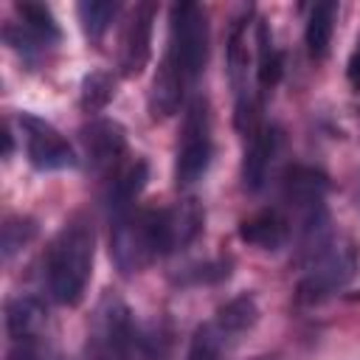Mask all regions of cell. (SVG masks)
<instances>
[{
	"label": "cell",
	"instance_id": "cell-1",
	"mask_svg": "<svg viewBox=\"0 0 360 360\" xmlns=\"http://www.w3.org/2000/svg\"><path fill=\"white\" fill-rule=\"evenodd\" d=\"M205 214L197 200L169 208H135L110 222V259L121 276L141 273L146 264L188 248L202 233Z\"/></svg>",
	"mask_w": 360,
	"mask_h": 360
},
{
	"label": "cell",
	"instance_id": "cell-2",
	"mask_svg": "<svg viewBox=\"0 0 360 360\" xmlns=\"http://www.w3.org/2000/svg\"><path fill=\"white\" fill-rule=\"evenodd\" d=\"M96 233L84 214H73L62 222L42 256V276L48 295L62 307H76L93 276Z\"/></svg>",
	"mask_w": 360,
	"mask_h": 360
},
{
	"label": "cell",
	"instance_id": "cell-3",
	"mask_svg": "<svg viewBox=\"0 0 360 360\" xmlns=\"http://www.w3.org/2000/svg\"><path fill=\"white\" fill-rule=\"evenodd\" d=\"M304 276L295 284V301L301 307H315L349 287L360 270V248L354 239L335 233L304 262Z\"/></svg>",
	"mask_w": 360,
	"mask_h": 360
},
{
	"label": "cell",
	"instance_id": "cell-4",
	"mask_svg": "<svg viewBox=\"0 0 360 360\" xmlns=\"http://www.w3.org/2000/svg\"><path fill=\"white\" fill-rule=\"evenodd\" d=\"M87 360H141V329L127 301L104 292L87 329Z\"/></svg>",
	"mask_w": 360,
	"mask_h": 360
},
{
	"label": "cell",
	"instance_id": "cell-5",
	"mask_svg": "<svg viewBox=\"0 0 360 360\" xmlns=\"http://www.w3.org/2000/svg\"><path fill=\"white\" fill-rule=\"evenodd\" d=\"M208 14L200 3H174L169 8V39L163 62L177 68L191 84L202 76L208 62Z\"/></svg>",
	"mask_w": 360,
	"mask_h": 360
},
{
	"label": "cell",
	"instance_id": "cell-6",
	"mask_svg": "<svg viewBox=\"0 0 360 360\" xmlns=\"http://www.w3.org/2000/svg\"><path fill=\"white\" fill-rule=\"evenodd\" d=\"M211 104L205 96H194L186 104L180 138L174 149V183L180 188H188L200 183L211 166L214 155V135H211Z\"/></svg>",
	"mask_w": 360,
	"mask_h": 360
},
{
	"label": "cell",
	"instance_id": "cell-7",
	"mask_svg": "<svg viewBox=\"0 0 360 360\" xmlns=\"http://www.w3.org/2000/svg\"><path fill=\"white\" fill-rule=\"evenodd\" d=\"M14 14L17 22L3 25V39L11 45V51L22 56L25 65H39L62 42L59 22L45 3H34V0L14 3Z\"/></svg>",
	"mask_w": 360,
	"mask_h": 360
},
{
	"label": "cell",
	"instance_id": "cell-8",
	"mask_svg": "<svg viewBox=\"0 0 360 360\" xmlns=\"http://www.w3.org/2000/svg\"><path fill=\"white\" fill-rule=\"evenodd\" d=\"M17 129L25 146V158L37 172H65L79 163V155L73 152V146L51 121L34 112H20Z\"/></svg>",
	"mask_w": 360,
	"mask_h": 360
},
{
	"label": "cell",
	"instance_id": "cell-9",
	"mask_svg": "<svg viewBox=\"0 0 360 360\" xmlns=\"http://www.w3.org/2000/svg\"><path fill=\"white\" fill-rule=\"evenodd\" d=\"M79 141H82V155L87 160V169L107 180L129 163V160H124L127 158V132L118 121L96 118L79 129Z\"/></svg>",
	"mask_w": 360,
	"mask_h": 360
},
{
	"label": "cell",
	"instance_id": "cell-10",
	"mask_svg": "<svg viewBox=\"0 0 360 360\" xmlns=\"http://www.w3.org/2000/svg\"><path fill=\"white\" fill-rule=\"evenodd\" d=\"M158 6L155 3H135V8L127 17V25L121 31V53L118 68L127 79L141 76L152 56V25H155Z\"/></svg>",
	"mask_w": 360,
	"mask_h": 360
},
{
	"label": "cell",
	"instance_id": "cell-11",
	"mask_svg": "<svg viewBox=\"0 0 360 360\" xmlns=\"http://www.w3.org/2000/svg\"><path fill=\"white\" fill-rule=\"evenodd\" d=\"M281 149V129L276 124H262L245 138L242 155V183L248 191H259L267 183L270 166Z\"/></svg>",
	"mask_w": 360,
	"mask_h": 360
},
{
	"label": "cell",
	"instance_id": "cell-12",
	"mask_svg": "<svg viewBox=\"0 0 360 360\" xmlns=\"http://www.w3.org/2000/svg\"><path fill=\"white\" fill-rule=\"evenodd\" d=\"M292 236V219L281 205L262 208L239 222V239L259 250H278Z\"/></svg>",
	"mask_w": 360,
	"mask_h": 360
},
{
	"label": "cell",
	"instance_id": "cell-13",
	"mask_svg": "<svg viewBox=\"0 0 360 360\" xmlns=\"http://www.w3.org/2000/svg\"><path fill=\"white\" fill-rule=\"evenodd\" d=\"M146 180H149V163L143 158L138 160H129L121 172H115L107 183V197H104V205H107V219H121L127 214L135 211V200L141 197V191L146 188Z\"/></svg>",
	"mask_w": 360,
	"mask_h": 360
},
{
	"label": "cell",
	"instance_id": "cell-14",
	"mask_svg": "<svg viewBox=\"0 0 360 360\" xmlns=\"http://www.w3.org/2000/svg\"><path fill=\"white\" fill-rule=\"evenodd\" d=\"M6 335L8 343L48 338V309L34 295H14L6 301Z\"/></svg>",
	"mask_w": 360,
	"mask_h": 360
},
{
	"label": "cell",
	"instance_id": "cell-15",
	"mask_svg": "<svg viewBox=\"0 0 360 360\" xmlns=\"http://www.w3.org/2000/svg\"><path fill=\"white\" fill-rule=\"evenodd\" d=\"M191 82L177 70L172 68L169 62L160 59L155 76H152V84H149V96H146V107H149V118L152 121H163L169 115H174L188 93Z\"/></svg>",
	"mask_w": 360,
	"mask_h": 360
},
{
	"label": "cell",
	"instance_id": "cell-16",
	"mask_svg": "<svg viewBox=\"0 0 360 360\" xmlns=\"http://www.w3.org/2000/svg\"><path fill=\"white\" fill-rule=\"evenodd\" d=\"M338 11L340 6L326 0V3H315L307 14V25H304V42L312 59H323L329 53L332 45V31L338 22Z\"/></svg>",
	"mask_w": 360,
	"mask_h": 360
},
{
	"label": "cell",
	"instance_id": "cell-17",
	"mask_svg": "<svg viewBox=\"0 0 360 360\" xmlns=\"http://www.w3.org/2000/svg\"><path fill=\"white\" fill-rule=\"evenodd\" d=\"M256 82L262 90H270L278 84L281 73H284V56L273 42V31L267 25V20H256Z\"/></svg>",
	"mask_w": 360,
	"mask_h": 360
},
{
	"label": "cell",
	"instance_id": "cell-18",
	"mask_svg": "<svg viewBox=\"0 0 360 360\" xmlns=\"http://www.w3.org/2000/svg\"><path fill=\"white\" fill-rule=\"evenodd\" d=\"M239 340L231 338L225 329H219L214 321L197 326V332L191 335L186 360H231V352Z\"/></svg>",
	"mask_w": 360,
	"mask_h": 360
},
{
	"label": "cell",
	"instance_id": "cell-19",
	"mask_svg": "<svg viewBox=\"0 0 360 360\" xmlns=\"http://www.w3.org/2000/svg\"><path fill=\"white\" fill-rule=\"evenodd\" d=\"M219 329H225L231 338H242L245 332H250L259 321V307H256V298L250 292H242V295H233L231 301H225L217 315L211 318Z\"/></svg>",
	"mask_w": 360,
	"mask_h": 360
},
{
	"label": "cell",
	"instance_id": "cell-20",
	"mask_svg": "<svg viewBox=\"0 0 360 360\" xmlns=\"http://www.w3.org/2000/svg\"><path fill=\"white\" fill-rule=\"evenodd\" d=\"M118 11H121L118 0H84L76 6V17L82 22V31L93 45H98L104 39V34L110 31Z\"/></svg>",
	"mask_w": 360,
	"mask_h": 360
},
{
	"label": "cell",
	"instance_id": "cell-21",
	"mask_svg": "<svg viewBox=\"0 0 360 360\" xmlns=\"http://www.w3.org/2000/svg\"><path fill=\"white\" fill-rule=\"evenodd\" d=\"M115 96V79L112 73L107 70H90L82 76V84H79V107L82 112L87 115H96L101 112Z\"/></svg>",
	"mask_w": 360,
	"mask_h": 360
},
{
	"label": "cell",
	"instance_id": "cell-22",
	"mask_svg": "<svg viewBox=\"0 0 360 360\" xmlns=\"http://www.w3.org/2000/svg\"><path fill=\"white\" fill-rule=\"evenodd\" d=\"M34 236H37V219L22 217V214L6 217V222H3V259L8 262V259H11L14 253H20Z\"/></svg>",
	"mask_w": 360,
	"mask_h": 360
},
{
	"label": "cell",
	"instance_id": "cell-23",
	"mask_svg": "<svg viewBox=\"0 0 360 360\" xmlns=\"http://www.w3.org/2000/svg\"><path fill=\"white\" fill-rule=\"evenodd\" d=\"M228 273H231V264L222 262V259H217V262H202V264L186 267V270L177 276V281H180V284H214V281L228 278Z\"/></svg>",
	"mask_w": 360,
	"mask_h": 360
},
{
	"label": "cell",
	"instance_id": "cell-24",
	"mask_svg": "<svg viewBox=\"0 0 360 360\" xmlns=\"http://www.w3.org/2000/svg\"><path fill=\"white\" fill-rule=\"evenodd\" d=\"M346 79H349L352 90L360 93V39L354 42V51H352V56L346 62Z\"/></svg>",
	"mask_w": 360,
	"mask_h": 360
},
{
	"label": "cell",
	"instance_id": "cell-25",
	"mask_svg": "<svg viewBox=\"0 0 360 360\" xmlns=\"http://www.w3.org/2000/svg\"><path fill=\"white\" fill-rule=\"evenodd\" d=\"M3 141H6V149H3V158H11V152H14V135H11V129H8V124L3 127Z\"/></svg>",
	"mask_w": 360,
	"mask_h": 360
}]
</instances>
